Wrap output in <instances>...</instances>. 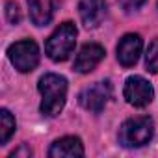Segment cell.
I'll return each mask as SVG.
<instances>
[{
	"mask_svg": "<svg viewBox=\"0 0 158 158\" xmlns=\"http://www.w3.org/2000/svg\"><path fill=\"white\" fill-rule=\"evenodd\" d=\"M76 26L73 23H61L47 39L45 43V52L52 61H65L76 45Z\"/></svg>",
	"mask_w": 158,
	"mask_h": 158,
	"instance_id": "2",
	"label": "cell"
},
{
	"mask_svg": "<svg viewBox=\"0 0 158 158\" xmlns=\"http://www.w3.org/2000/svg\"><path fill=\"white\" fill-rule=\"evenodd\" d=\"M48 156L52 158H76V156H84V145L80 138L76 136H63L52 143L48 149Z\"/></svg>",
	"mask_w": 158,
	"mask_h": 158,
	"instance_id": "10",
	"label": "cell"
},
{
	"mask_svg": "<svg viewBox=\"0 0 158 158\" xmlns=\"http://www.w3.org/2000/svg\"><path fill=\"white\" fill-rule=\"evenodd\" d=\"M13 132H15V119L10 114V110L2 108L0 110V143L6 145Z\"/></svg>",
	"mask_w": 158,
	"mask_h": 158,
	"instance_id": "12",
	"label": "cell"
},
{
	"mask_svg": "<svg viewBox=\"0 0 158 158\" xmlns=\"http://www.w3.org/2000/svg\"><path fill=\"white\" fill-rule=\"evenodd\" d=\"M145 65H147V71L151 73H158V37H154L147 48V54H145Z\"/></svg>",
	"mask_w": 158,
	"mask_h": 158,
	"instance_id": "13",
	"label": "cell"
},
{
	"mask_svg": "<svg viewBox=\"0 0 158 158\" xmlns=\"http://www.w3.org/2000/svg\"><path fill=\"white\" fill-rule=\"evenodd\" d=\"M141 48H143V41L138 34H125L119 43H117V61L123 65V67H132L138 63L139 60V54H141Z\"/></svg>",
	"mask_w": 158,
	"mask_h": 158,
	"instance_id": "7",
	"label": "cell"
},
{
	"mask_svg": "<svg viewBox=\"0 0 158 158\" xmlns=\"http://www.w3.org/2000/svg\"><path fill=\"white\" fill-rule=\"evenodd\" d=\"M110 97H112V84L108 80H102V82H95V84L84 88L80 91V95H78V102H80L82 108H86L93 114H99V112H102V108L106 106Z\"/></svg>",
	"mask_w": 158,
	"mask_h": 158,
	"instance_id": "5",
	"label": "cell"
},
{
	"mask_svg": "<svg viewBox=\"0 0 158 158\" xmlns=\"http://www.w3.org/2000/svg\"><path fill=\"white\" fill-rule=\"evenodd\" d=\"M123 95H125V99H127L128 104H132L136 108H143V106L151 104L154 91H152V86L145 80L143 76L134 74V76L127 78Z\"/></svg>",
	"mask_w": 158,
	"mask_h": 158,
	"instance_id": "6",
	"label": "cell"
},
{
	"mask_svg": "<svg viewBox=\"0 0 158 158\" xmlns=\"http://www.w3.org/2000/svg\"><path fill=\"white\" fill-rule=\"evenodd\" d=\"M21 154H28V156H32V151H30L28 147H21L19 151H13L10 156H11V158H15V156H21Z\"/></svg>",
	"mask_w": 158,
	"mask_h": 158,
	"instance_id": "16",
	"label": "cell"
},
{
	"mask_svg": "<svg viewBox=\"0 0 158 158\" xmlns=\"http://www.w3.org/2000/svg\"><path fill=\"white\" fill-rule=\"evenodd\" d=\"M8 58L19 73H30L39 63V47L32 39H23L8 48Z\"/></svg>",
	"mask_w": 158,
	"mask_h": 158,
	"instance_id": "4",
	"label": "cell"
},
{
	"mask_svg": "<svg viewBox=\"0 0 158 158\" xmlns=\"http://www.w3.org/2000/svg\"><path fill=\"white\" fill-rule=\"evenodd\" d=\"M37 89L41 93V104H39L41 114L45 117H56L65 106L67 80L56 73H48L39 78Z\"/></svg>",
	"mask_w": 158,
	"mask_h": 158,
	"instance_id": "1",
	"label": "cell"
},
{
	"mask_svg": "<svg viewBox=\"0 0 158 158\" xmlns=\"http://www.w3.org/2000/svg\"><path fill=\"white\" fill-rule=\"evenodd\" d=\"M6 17L11 24H17L21 21V11H19V6L15 2H8L6 4Z\"/></svg>",
	"mask_w": 158,
	"mask_h": 158,
	"instance_id": "14",
	"label": "cell"
},
{
	"mask_svg": "<svg viewBox=\"0 0 158 158\" xmlns=\"http://www.w3.org/2000/svg\"><path fill=\"white\" fill-rule=\"evenodd\" d=\"M117 2L121 4V8L123 10H127V11H132V10H138L145 0H117Z\"/></svg>",
	"mask_w": 158,
	"mask_h": 158,
	"instance_id": "15",
	"label": "cell"
},
{
	"mask_svg": "<svg viewBox=\"0 0 158 158\" xmlns=\"http://www.w3.org/2000/svg\"><path fill=\"white\" fill-rule=\"evenodd\" d=\"M104 58V48L99 43H86L76 54L74 60V71L76 73H91Z\"/></svg>",
	"mask_w": 158,
	"mask_h": 158,
	"instance_id": "8",
	"label": "cell"
},
{
	"mask_svg": "<svg viewBox=\"0 0 158 158\" xmlns=\"http://www.w3.org/2000/svg\"><path fill=\"white\" fill-rule=\"evenodd\" d=\"M78 13L86 28H97L106 17V2L104 0H80Z\"/></svg>",
	"mask_w": 158,
	"mask_h": 158,
	"instance_id": "9",
	"label": "cell"
},
{
	"mask_svg": "<svg viewBox=\"0 0 158 158\" xmlns=\"http://www.w3.org/2000/svg\"><path fill=\"white\" fill-rule=\"evenodd\" d=\"M30 19L35 26H45L52 21L56 0H26Z\"/></svg>",
	"mask_w": 158,
	"mask_h": 158,
	"instance_id": "11",
	"label": "cell"
},
{
	"mask_svg": "<svg viewBox=\"0 0 158 158\" xmlns=\"http://www.w3.org/2000/svg\"><path fill=\"white\" fill-rule=\"evenodd\" d=\"M154 121L149 115H138L127 119L119 128V143L128 149L143 147L152 139Z\"/></svg>",
	"mask_w": 158,
	"mask_h": 158,
	"instance_id": "3",
	"label": "cell"
}]
</instances>
